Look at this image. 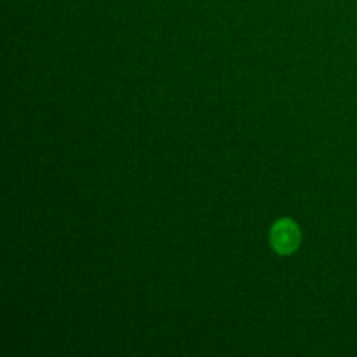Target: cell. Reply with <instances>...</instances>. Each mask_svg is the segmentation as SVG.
I'll return each mask as SVG.
<instances>
[{"mask_svg": "<svg viewBox=\"0 0 357 357\" xmlns=\"http://www.w3.org/2000/svg\"><path fill=\"white\" fill-rule=\"evenodd\" d=\"M298 229H296L295 223L288 222V220L279 222L272 229V244H274V248L279 253H291L296 248V244H298Z\"/></svg>", "mask_w": 357, "mask_h": 357, "instance_id": "6da1fadb", "label": "cell"}]
</instances>
